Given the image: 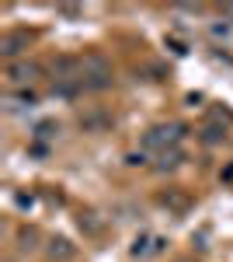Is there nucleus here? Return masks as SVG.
Listing matches in <instances>:
<instances>
[{"instance_id":"8","label":"nucleus","mask_w":233,"mask_h":262,"mask_svg":"<svg viewBox=\"0 0 233 262\" xmlns=\"http://www.w3.org/2000/svg\"><path fill=\"white\" fill-rule=\"evenodd\" d=\"M160 203H164V206H171V210H185V206H188V196H181V192H164Z\"/></svg>"},{"instance_id":"4","label":"nucleus","mask_w":233,"mask_h":262,"mask_svg":"<svg viewBox=\"0 0 233 262\" xmlns=\"http://www.w3.org/2000/svg\"><path fill=\"white\" fill-rule=\"evenodd\" d=\"M32 39H35V35H32V32H24V28L7 32V35L0 39V56H4L7 63H14V56H21V53L32 46Z\"/></svg>"},{"instance_id":"2","label":"nucleus","mask_w":233,"mask_h":262,"mask_svg":"<svg viewBox=\"0 0 233 262\" xmlns=\"http://www.w3.org/2000/svg\"><path fill=\"white\" fill-rule=\"evenodd\" d=\"M188 137V126L185 122H157V126H150L146 133H143V147L146 150H171V147H181V140Z\"/></svg>"},{"instance_id":"11","label":"nucleus","mask_w":233,"mask_h":262,"mask_svg":"<svg viewBox=\"0 0 233 262\" xmlns=\"http://www.w3.org/2000/svg\"><path fill=\"white\" fill-rule=\"evenodd\" d=\"M53 133H59L56 122H42V126H39V137H53Z\"/></svg>"},{"instance_id":"13","label":"nucleus","mask_w":233,"mask_h":262,"mask_svg":"<svg viewBox=\"0 0 233 262\" xmlns=\"http://www.w3.org/2000/svg\"><path fill=\"white\" fill-rule=\"evenodd\" d=\"M223 179H233V164H230V168H226V171H223Z\"/></svg>"},{"instance_id":"3","label":"nucleus","mask_w":233,"mask_h":262,"mask_svg":"<svg viewBox=\"0 0 233 262\" xmlns=\"http://www.w3.org/2000/svg\"><path fill=\"white\" fill-rule=\"evenodd\" d=\"M39 77H42V63H35V60H14L4 67V81L11 84V88H28Z\"/></svg>"},{"instance_id":"6","label":"nucleus","mask_w":233,"mask_h":262,"mask_svg":"<svg viewBox=\"0 0 233 262\" xmlns=\"http://www.w3.org/2000/svg\"><path fill=\"white\" fill-rule=\"evenodd\" d=\"M185 164V150L181 147H171V150H160L157 154V171H174V168H181Z\"/></svg>"},{"instance_id":"7","label":"nucleus","mask_w":233,"mask_h":262,"mask_svg":"<svg viewBox=\"0 0 233 262\" xmlns=\"http://www.w3.org/2000/svg\"><path fill=\"white\" fill-rule=\"evenodd\" d=\"M45 252H49V259H53V262H66V259L77 255V248L66 242V238H49V248H45Z\"/></svg>"},{"instance_id":"12","label":"nucleus","mask_w":233,"mask_h":262,"mask_svg":"<svg viewBox=\"0 0 233 262\" xmlns=\"http://www.w3.org/2000/svg\"><path fill=\"white\" fill-rule=\"evenodd\" d=\"M18 101H21V105H35V91H21Z\"/></svg>"},{"instance_id":"10","label":"nucleus","mask_w":233,"mask_h":262,"mask_svg":"<svg viewBox=\"0 0 233 262\" xmlns=\"http://www.w3.org/2000/svg\"><path fill=\"white\" fill-rule=\"evenodd\" d=\"M223 133H226L223 126H205V129H202V140H205V143H219V140H223Z\"/></svg>"},{"instance_id":"9","label":"nucleus","mask_w":233,"mask_h":262,"mask_svg":"<svg viewBox=\"0 0 233 262\" xmlns=\"http://www.w3.org/2000/svg\"><path fill=\"white\" fill-rule=\"evenodd\" d=\"M35 238H39V234H35V227H24V231H18V248L21 252H32V248H35Z\"/></svg>"},{"instance_id":"5","label":"nucleus","mask_w":233,"mask_h":262,"mask_svg":"<svg viewBox=\"0 0 233 262\" xmlns=\"http://www.w3.org/2000/svg\"><path fill=\"white\" fill-rule=\"evenodd\" d=\"M164 238H157V234H139L136 242H133V255L136 259H150V255H160L164 252Z\"/></svg>"},{"instance_id":"1","label":"nucleus","mask_w":233,"mask_h":262,"mask_svg":"<svg viewBox=\"0 0 233 262\" xmlns=\"http://www.w3.org/2000/svg\"><path fill=\"white\" fill-rule=\"evenodd\" d=\"M115 84V70L101 53H84L80 56V88L84 91H108Z\"/></svg>"}]
</instances>
